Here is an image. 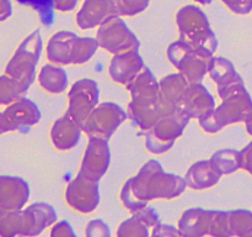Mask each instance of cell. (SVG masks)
<instances>
[{
    "mask_svg": "<svg viewBox=\"0 0 252 237\" xmlns=\"http://www.w3.org/2000/svg\"><path fill=\"white\" fill-rule=\"evenodd\" d=\"M186 187L185 177L166 173L159 160L150 159L135 177L125 183L121 190V201L133 214L148 206L152 200H170L180 197Z\"/></svg>",
    "mask_w": 252,
    "mask_h": 237,
    "instance_id": "1",
    "label": "cell"
},
{
    "mask_svg": "<svg viewBox=\"0 0 252 237\" xmlns=\"http://www.w3.org/2000/svg\"><path fill=\"white\" fill-rule=\"evenodd\" d=\"M57 220L56 209L48 202H33L20 210L0 209V236H38Z\"/></svg>",
    "mask_w": 252,
    "mask_h": 237,
    "instance_id": "2",
    "label": "cell"
},
{
    "mask_svg": "<svg viewBox=\"0 0 252 237\" xmlns=\"http://www.w3.org/2000/svg\"><path fill=\"white\" fill-rule=\"evenodd\" d=\"M221 103L208 115L198 118L199 126L208 133H217L225 126L246 122L252 118V99L245 84L238 83L219 91Z\"/></svg>",
    "mask_w": 252,
    "mask_h": 237,
    "instance_id": "3",
    "label": "cell"
},
{
    "mask_svg": "<svg viewBox=\"0 0 252 237\" xmlns=\"http://www.w3.org/2000/svg\"><path fill=\"white\" fill-rule=\"evenodd\" d=\"M180 39L193 46L207 57H213L218 49V39L212 30L208 16L196 5H186L176 14Z\"/></svg>",
    "mask_w": 252,
    "mask_h": 237,
    "instance_id": "4",
    "label": "cell"
},
{
    "mask_svg": "<svg viewBox=\"0 0 252 237\" xmlns=\"http://www.w3.org/2000/svg\"><path fill=\"white\" fill-rule=\"evenodd\" d=\"M43 49V40L39 30H34L20 43L7 62L4 73L9 74L30 89L36 79V68Z\"/></svg>",
    "mask_w": 252,
    "mask_h": 237,
    "instance_id": "5",
    "label": "cell"
},
{
    "mask_svg": "<svg viewBox=\"0 0 252 237\" xmlns=\"http://www.w3.org/2000/svg\"><path fill=\"white\" fill-rule=\"evenodd\" d=\"M189 118L181 109L162 116L150 130L145 131V147L153 155H162L172 148L189 125Z\"/></svg>",
    "mask_w": 252,
    "mask_h": 237,
    "instance_id": "6",
    "label": "cell"
},
{
    "mask_svg": "<svg viewBox=\"0 0 252 237\" xmlns=\"http://www.w3.org/2000/svg\"><path fill=\"white\" fill-rule=\"evenodd\" d=\"M167 58L180 73L186 77L189 83H202L208 73L211 58L181 39L169 44Z\"/></svg>",
    "mask_w": 252,
    "mask_h": 237,
    "instance_id": "7",
    "label": "cell"
},
{
    "mask_svg": "<svg viewBox=\"0 0 252 237\" xmlns=\"http://www.w3.org/2000/svg\"><path fill=\"white\" fill-rule=\"evenodd\" d=\"M128 114L118 104L112 101L101 103L91 111L83 123V131L91 137L110 140L117 128L127 120Z\"/></svg>",
    "mask_w": 252,
    "mask_h": 237,
    "instance_id": "8",
    "label": "cell"
},
{
    "mask_svg": "<svg viewBox=\"0 0 252 237\" xmlns=\"http://www.w3.org/2000/svg\"><path fill=\"white\" fill-rule=\"evenodd\" d=\"M101 48L112 54L138 51L140 41L129 30L122 16H112L98 26L96 34Z\"/></svg>",
    "mask_w": 252,
    "mask_h": 237,
    "instance_id": "9",
    "label": "cell"
},
{
    "mask_svg": "<svg viewBox=\"0 0 252 237\" xmlns=\"http://www.w3.org/2000/svg\"><path fill=\"white\" fill-rule=\"evenodd\" d=\"M41 118L42 113L38 105L31 99L22 96L0 111V132L4 135L15 131H29Z\"/></svg>",
    "mask_w": 252,
    "mask_h": 237,
    "instance_id": "10",
    "label": "cell"
},
{
    "mask_svg": "<svg viewBox=\"0 0 252 237\" xmlns=\"http://www.w3.org/2000/svg\"><path fill=\"white\" fill-rule=\"evenodd\" d=\"M65 201L69 206L80 214H91L100 204V184L79 172L66 185Z\"/></svg>",
    "mask_w": 252,
    "mask_h": 237,
    "instance_id": "11",
    "label": "cell"
},
{
    "mask_svg": "<svg viewBox=\"0 0 252 237\" xmlns=\"http://www.w3.org/2000/svg\"><path fill=\"white\" fill-rule=\"evenodd\" d=\"M68 110L66 113L83 125L91 111L98 105L100 88L94 79L83 78L71 85L68 93Z\"/></svg>",
    "mask_w": 252,
    "mask_h": 237,
    "instance_id": "12",
    "label": "cell"
},
{
    "mask_svg": "<svg viewBox=\"0 0 252 237\" xmlns=\"http://www.w3.org/2000/svg\"><path fill=\"white\" fill-rule=\"evenodd\" d=\"M111 164V150L108 140L100 137H89L88 147L84 153L80 170L86 177L100 182Z\"/></svg>",
    "mask_w": 252,
    "mask_h": 237,
    "instance_id": "13",
    "label": "cell"
},
{
    "mask_svg": "<svg viewBox=\"0 0 252 237\" xmlns=\"http://www.w3.org/2000/svg\"><path fill=\"white\" fill-rule=\"evenodd\" d=\"M112 16H121L118 0H84L76 24L81 30L95 29Z\"/></svg>",
    "mask_w": 252,
    "mask_h": 237,
    "instance_id": "14",
    "label": "cell"
},
{
    "mask_svg": "<svg viewBox=\"0 0 252 237\" xmlns=\"http://www.w3.org/2000/svg\"><path fill=\"white\" fill-rule=\"evenodd\" d=\"M30 184L17 175H0V209L20 210L29 202Z\"/></svg>",
    "mask_w": 252,
    "mask_h": 237,
    "instance_id": "15",
    "label": "cell"
},
{
    "mask_svg": "<svg viewBox=\"0 0 252 237\" xmlns=\"http://www.w3.org/2000/svg\"><path fill=\"white\" fill-rule=\"evenodd\" d=\"M180 109L191 118H201L216 108V100L202 83H191L182 96Z\"/></svg>",
    "mask_w": 252,
    "mask_h": 237,
    "instance_id": "16",
    "label": "cell"
},
{
    "mask_svg": "<svg viewBox=\"0 0 252 237\" xmlns=\"http://www.w3.org/2000/svg\"><path fill=\"white\" fill-rule=\"evenodd\" d=\"M144 61L138 51L113 54L108 67V74L115 83L127 85L144 69Z\"/></svg>",
    "mask_w": 252,
    "mask_h": 237,
    "instance_id": "17",
    "label": "cell"
},
{
    "mask_svg": "<svg viewBox=\"0 0 252 237\" xmlns=\"http://www.w3.org/2000/svg\"><path fill=\"white\" fill-rule=\"evenodd\" d=\"M130 93V103L138 105H148L160 101L159 80H157L153 72L148 67H144L142 72L126 85Z\"/></svg>",
    "mask_w": 252,
    "mask_h": 237,
    "instance_id": "18",
    "label": "cell"
},
{
    "mask_svg": "<svg viewBox=\"0 0 252 237\" xmlns=\"http://www.w3.org/2000/svg\"><path fill=\"white\" fill-rule=\"evenodd\" d=\"M83 132V125L74 120L68 113L57 118L51 127V140L59 151L73 150L79 143Z\"/></svg>",
    "mask_w": 252,
    "mask_h": 237,
    "instance_id": "19",
    "label": "cell"
},
{
    "mask_svg": "<svg viewBox=\"0 0 252 237\" xmlns=\"http://www.w3.org/2000/svg\"><path fill=\"white\" fill-rule=\"evenodd\" d=\"M160 222V216L153 207L145 206L133 212V216L121 222L117 229V236L148 237L152 235L150 229Z\"/></svg>",
    "mask_w": 252,
    "mask_h": 237,
    "instance_id": "20",
    "label": "cell"
},
{
    "mask_svg": "<svg viewBox=\"0 0 252 237\" xmlns=\"http://www.w3.org/2000/svg\"><path fill=\"white\" fill-rule=\"evenodd\" d=\"M223 173L212 158L193 163L187 170L185 179L187 187L193 190H204L218 184Z\"/></svg>",
    "mask_w": 252,
    "mask_h": 237,
    "instance_id": "21",
    "label": "cell"
},
{
    "mask_svg": "<svg viewBox=\"0 0 252 237\" xmlns=\"http://www.w3.org/2000/svg\"><path fill=\"white\" fill-rule=\"evenodd\" d=\"M189 81L182 73H172L159 80L160 103L167 114L179 109L182 96L186 93Z\"/></svg>",
    "mask_w": 252,
    "mask_h": 237,
    "instance_id": "22",
    "label": "cell"
},
{
    "mask_svg": "<svg viewBox=\"0 0 252 237\" xmlns=\"http://www.w3.org/2000/svg\"><path fill=\"white\" fill-rule=\"evenodd\" d=\"M212 214L213 210H206L202 207H191L184 211L177 224L181 236L203 237L209 235Z\"/></svg>",
    "mask_w": 252,
    "mask_h": 237,
    "instance_id": "23",
    "label": "cell"
},
{
    "mask_svg": "<svg viewBox=\"0 0 252 237\" xmlns=\"http://www.w3.org/2000/svg\"><path fill=\"white\" fill-rule=\"evenodd\" d=\"M78 35L70 31H58L52 35L46 48L47 58L51 63L59 66L71 64L74 44Z\"/></svg>",
    "mask_w": 252,
    "mask_h": 237,
    "instance_id": "24",
    "label": "cell"
},
{
    "mask_svg": "<svg viewBox=\"0 0 252 237\" xmlns=\"http://www.w3.org/2000/svg\"><path fill=\"white\" fill-rule=\"evenodd\" d=\"M208 74L217 84L218 93L226 90L234 84L244 83L241 76L236 72L235 66L224 57H211L208 63Z\"/></svg>",
    "mask_w": 252,
    "mask_h": 237,
    "instance_id": "25",
    "label": "cell"
},
{
    "mask_svg": "<svg viewBox=\"0 0 252 237\" xmlns=\"http://www.w3.org/2000/svg\"><path fill=\"white\" fill-rule=\"evenodd\" d=\"M68 74L59 64L47 63L38 73V83L49 94H61L68 88Z\"/></svg>",
    "mask_w": 252,
    "mask_h": 237,
    "instance_id": "26",
    "label": "cell"
},
{
    "mask_svg": "<svg viewBox=\"0 0 252 237\" xmlns=\"http://www.w3.org/2000/svg\"><path fill=\"white\" fill-rule=\"evenodd\" d=\"M27 91L29 89L9 74L4 73L0 76V106H6L22 96H26Z\"/></svg>",
    "mask_w": 252,
    "mask_h": 237,
    "instance_id": "27",
    "label": "cell"
},
{
    "mask_svg": "<svg viewBox=\"0 0 252 237\" xmlns=\"http://www.w3.org/2000/svg\"><path fill=\"white\" fill-rule=\"evenodd\" d=\"M212 159L214 160L221 173L224 174H231L236 170L243 168V158H241V151L224 148L219 150L212 155Z\"/></svg>",
    "mask_w": 252,
    "mask_h": 237,
    "instance_id": "28",
    "label": "cell"
},
{
    "mask_svg": "<svg viewBox=\"0 0 252 237\" xmlns=\"http://www.w3.org/2000/svg\"><path fill=\"white\" fill-rule=\"evenodd\" d=\"M229 225L231 236H252V211L246 209H238L229 211Z\"/></svg>",
    "mask_w": 252,
    "mask_h": 237,
    "instance_id": "29",
    "label": "cell"
},
{
    "mask_svg": "<svg viewBox=\"0 0 252 237\" xmlns=\"http://www.w3.org/2000/svg\"><path fill=\"white\" fill-rule=\"evenodd\" d=\"M100 48L97 39L94 37H80L78 36L73 49V57H71V64H85L95 56L97 49Z\"/></svg>",
    "mask_w": 252,
    "mask_h": 237,
    "instance_id": "30",
    "label": "cell"
},
{
    "mask_svg": "<svg viewBox=\"0 0 252 237\" xmlns=\"http://www.w3.org/2000/svg\"><path fill=\"white\" fill-rule=\"evenodd\" d=\"M17 4L29 6L38 14L42 25L51 27L54 22V0H16Z\"/></svg>",
    "mask_w": 252,
    "mask_h": 237,
    "instance_id": "31",
    "label": "cell"
},
{
    "mask_svg": "<svg viewBox=\"0 0 252 237\" xmlns=\"http://www.w3.org/2000/svg\"><path fill=\"white\" fill-rule=\"evenodd\" d=\"M209 235L214 237H229L230 235V225H229V211L213 210L209 227Z\"/></svg>",
    "mask_w": 252,
    "mask_h": 237,
    "instance_id": "32",
    "label": "cell"
},
{
    "mask_svg": "<svg viewBox=\"0 0 252 237\" xmlns=\"http://www.w3.org/2000/svg\"><path fill=\"white\" fill-rule=\"evenodd\" d=\"M150 0H118L121 16H135L148 9Z\"/></svg>",
    "mask_w": 252,
    "mask_h": 237,
    "instance_id": "33",
    "label": "cell"
},
{
    "mask_svg": "<svg viewBox=\"0 0 252 237\" xmlns=\"http://www.w3.org/2000/svg\"><path fill=\"white\" fill-rule=\"evenodd\" d=\"M86 236L89 237H110L111 230L110 226L106 224L105 221L100 219L91 220L88 225H86L85 230Z\"/></svg>",
    "mask_w": 252,
    "mask_h": 237,
    "instance_id": "34",
    "label": "cell"
},
{
    "mask_svg": "<svg viewBox=\"0 0 252 237\" xmlns=\"http://www.w3.org/2000/svg\"><path fill=\"white\" fill-rule=\"evenodd\" d=\"M221 1L238 15H248L252 11V0H221Z\"/></svg>",
    "mask_w": 252,
    "mask_h": 237,
    "instance_id": "35",
    "label": "cell"
},
{
    "mask_svg": "<svg viewBox=\"0 0 252 237\" xmlns=\"http://www.w3.org/2000/svg\"><path fill=\"white\" fill-rule=\"evenodd\" d=\"M152 236L154 237H177L181 236V232H180L179 227H175L172 225L169 224H161L159 222L158 225H155L153 227Z\"/></svg>",
    "mask_w": 252,
    "mask_h": 237,
    "instance_id": "36",
    "label": "cell"
},
{
    "mask_svg": "<svg viewBox=\"0 0 252 237\" xmlns=\"http://www.w3.org/2000/svg\"><path fill=\"white\" fill-rule=\"evenodd\" d=\"M52 237H75V232H74L73 226L66 220H62V221L56 222L51 230Z\"/></svg>",
    "mask_w": 252,
    "mask_h": 237,
    "instance_id": "37",
    "label": "cell"
},
{
    "mask_svg": "<svg viewBox=\"0 0 252 237\" xmlns=\"http://www.w3.org/2000/svg\"><path fill=\"white\" fill-rule=\"evenodd\" d=\"M241 158H243V169L252 175V141L241 150Z\"/></svg>",
    "mask_w": 252,
    "mask_h": 237,
    "instance_id": "38",
    "label": "cell"
},
{
    "mask_svg": "<svg viewBox=\"0 0 252 237\" xmlns=\"http://www.w3.org/2000/svg\"><path fill=\"white\" fill-rule=\"evenodd\" d=\"M79 0H54L56 9L62 12H68L75 10Z\"/></svg>",
    "mask_w": 252,
    "mask_h": 237,
    "instance_id": "39",
    "label": "cell"
},
{
    "mask_svg": "<svg viewBox=\"0 0 252 237\" xmlns=\"http://www.w3.org/2000/svg\"><path fill=\"white\" fill-rule=\"evenodd\" d=\"M12 14V4L10 0H0V22L9 19Z\"/></svg>",
    "mask_w": 252,
    "mask_h": 237,
    "instance_id": "40",
    "label": "cell"
},
{
    "mask_svg": "<svg viewBox=\"0 0 252 237\" xmlns=\"http://www.w3.org/2000/svg\"><path fill=\"white\" fill-rule=\"evenodd\" d=\"M245 125H246V131H248V133L250 136H252V118H251V120L246 121Z\"/></svg>",
    "mask_w": 252,
    "mask_h": 237,
    "instance_id": "41",
    "label": "cell"
},
{
    "mask_svg": "<svg viewBox=\"0 0 252 237\" xmlns=\"http://www.w3.org/2000/svg\"><path fill=\"white\" fill-rule=\"evenodd\" d=\"M194 1L199 2L201 5H209L214 1V0H194Z\"/></svg>",
    "mask_w": 252,
    "mask_h": 237,
    "instance_id": "42",
    "label": "cell"
},
{
    "mask_svg": "<svg viewBox=\"0 0 252 237\" xmlns=\"http://www.w3.org/2000/svg\"><path fill=\"white\" fill-rule=\"evenodd\" d=\"M0 135H1V132H0Z\"/></svg>",
    "mask_w": 252,
    "mask_h": 237,
    "instance_id": "43",
    "label": "cell"
}]
</instances>
